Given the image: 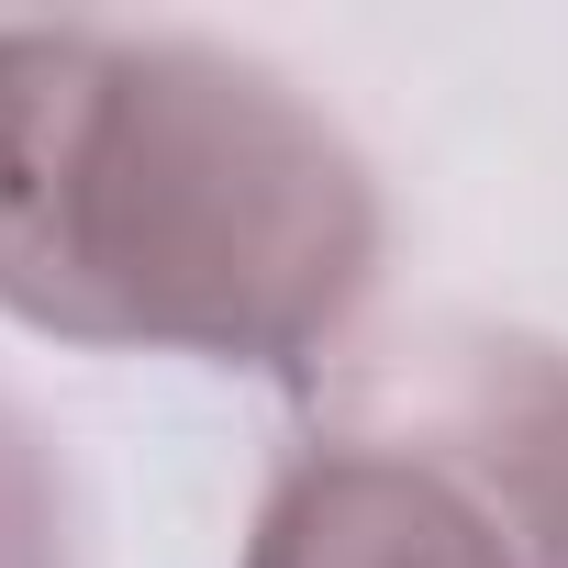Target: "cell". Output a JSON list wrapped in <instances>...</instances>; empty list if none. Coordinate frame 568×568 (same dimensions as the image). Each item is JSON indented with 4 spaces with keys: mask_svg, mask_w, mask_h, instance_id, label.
Masks as SVG:
<instances>
[{
    "mask_svg": "<svg viewBox=\"0 0 568 568\" xmlns=\"http://www.w3.org/2000/svg\"><path fill=\"white\" fill-rule=\"evenodd\" d=\"M379 278L368 156L201 34L0 23V313L68 346L313 368Z\"/></svg>",
    "mask_w": 568,
    "mask_h": 568,
    "instance_id": "obj_1",
    "label": "cell"
},
{
    "mask_svg": "<svg viewBox=\"0 0 568 568\" xmlns=\"http://www.w3.org/2000/svg\"><path fill=\"white\" fill-rule=\"evenodd\" d=\"M245 568H568V357L457 346L357 379L278 457Z\"/></svg>",
    "mask_w": 568,
    "mask_h": 568,
    "instance_id": "obj_2",
    "label": "cell"
},
{
    "mask_svg": "<svg viewBox=\"0 0 568 568\" xmlns=\"http://www.w3.org/2000/svg\"><path fill=\"white\" fill-rule=\"evenodd\" d=\"M0 568H68V513H57V479L34 457V435L0 413Z\"/></svg>",
    "mask_w": 568,
    "mask_h": 568,
    "instance_id": "obj_3",
    "label": "cell"
}]
</instances>
